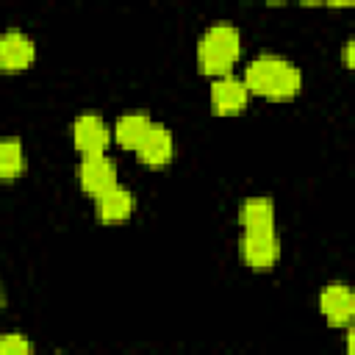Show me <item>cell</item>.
<instances>
[{
    "mask_svg": "<svg viewBox=\"0 0 355 355\" xmlns=\"http://www.w3.org/2000/svg\"><path fill=\"white\" fill-rule=\"evenodd\" d=\"M244 86L247 92L269 97V100H291L302 89V72L288 58L263 53L250 61L244 72Z\"/></svg>",
    "mask_w": 355,
    "mask_h": 355,
    "instance_id": "6da1fadb",
    "label": "cell"
},
{
    "mask_svg": "<svg viewBox=\"0 0 355 355\" xmlns=\"http://www.w3.org/2000/svg\"><path fill=\"white\" fill-rule=\"evenodd\" d=\"M239 53H241V36H239V28L230 22H214L200 36V44H197L200 69L216 78L230 72V67L239 61Z\"/></svg>",
    "mask_w": 355,
    "mask_h": 355,
    "instance_id": "7a4b0ae2",
    "label": "cell"
},
{
    "mask_svg": "<svg viewBox=\"0 0 355 355\" xmlns=\"http://www.w3.org/2000/svg\"><path fill=\"white\" fill-rule=\"evenodd\" d=\"M78 180H80V189L86 194L100 197L108 189L119 186L116 183V164L105 155H83V161L78 164Z\"/></svg>",
    "mask_w": 355,
    "mask_h": 355,
    "instance_id": "3957f363",
    "label": "cell"
},
{
    "mask_svg": "<svg viewBox=\"0 0 355 355\" xmlns=\"http://www.w3.org/2000/svg\"><path fill=\"white\" fill-rule=\"evenodd\" d=\"M241 258L252 269H272L280 258V241L275 230H244L241 236Z\"/></svg>",
    "mask_w": 355,
    "mask_h": 355,
    "instance_id": "277c9868",
    "label": "cell"
},
{
    "mask_svg": "<svg viewBox=\"0 0 355 355\" xmlns=\"http://www.w3.org/2000/svg\"><path fill=\"white\" fill-rule=\"evenodd\" d=\"M319 308L333 327H347L355 316V294L347 283H330L319 294Z\"/></svg>",
    "mask_w": 355,
    "mask_h": 355,
    "instance_id": "5b68a950",
    "label": "cell"
},
{
    "mask_svg": "<svg viewBox=\"0 0 355 355\" xmlns=\"http://www.w3.org/2000/svg\"><path fill=\"white\" fill-rule=\"evenodd\" d=\"M72 139H75V147L83 153V155H103L108 141H111V130L108 125L103 122V116L97 114H80L72 125Z\"/></svg>",
    "mask_w": 355,
    "mask_h": 355,
    "instance_id": "8992f818",
    "label": "cell"
},
{
    "mask_svg": "<svg viewBox=\"0 0 355 355\" xmlns=\"http://www.w3.org/2000/svg\"><path fill=\"white\" fill-rule=\"evenodd\" d=\"M36 58V44L28 33L8 28L6 33H0V67L6 72H17L31 67V61Z\"/></svg>",
    "mask_w": 355,
    "mask_h": 355,
    "instance_id": "52a82bcc",
    "label": "cell"
},
{
    "mask_svg": "<svg viewBox=\"0 0 355 355\" xmlns=\"http://www.w3.org/2000/svg\"><path fill=\"white\" fill-rule=\"evenodd\" d=\"M247 97H250V92H247L244 80H239L233 75H222L211 86V108H214V114H225V116L227 114H239L247 105Z\"/></svg>",
    "mask_w": 355,
    "mask_h": 355,
    "instance_id": "ba28073f",
    "label": "cell"
},
{
    "mask_svg": "<svg viewBox=\"0 0 355 355\" xmlns=\"http://www.w3.org/2000/svg\"><path fill=\"white\" fill-rule=\"evenodd\" d=\"M172 150H175L172 133H169L164 125L153 122V128L147 130V136H144L141 144L136 147V155H139V161L147 164V166H164V164H169Z\"/></svg>",
    "mask_w": 355,
    "mask_h": 355,
    "instance_id": "9c48e42d",
    "label": "cell"
},
{
    "mask_svg": "<svg viewBox=\"0 0 355 355\" xmlns=\"http://www.w3.org/2000/svg\"><path fill=\"white\" fill-rule=\"evenodd\" d=\"M94 208H97V216H100L103 222H122V219H128V216L133 214L136 200H133V194H130L128 189L114 186V189H108L105 194L94 197Z\"/></svg>",
    "mask_w": 355,
    "mask_h": 355,
    "instance_id": "30bf717a",
    "label": "cell"
},
{
    "mask_svg": "<svg viewBox=\"0 0 355 355\" xmlns=\"http://www.w3.org/2000/svg\"><path fill=\"white\" fill-rule=\"evenodd\" d=\"M244 230H275V202L269 197H250L239 208Z\"/></svg>",
    "mask_w": 355,
    "mask_h": 355,
    "instance_id": "8fae6325",
    "label": "cell"
},
{
    "mask_svg": "<svg viewBox=\"0 0 355 355\" xmlns=\"http://www.w3.org/2000/svg\"><path fill=\"white\" fill-rule=\"evenodd\" d=\"M150 128H153V119L147 114H122L114 125V139H116L119 147L136 150Z\"/></svg>",
    "mask_w": 355,
    "mask_h": 355,
    "instance_id": "7c38bea8",
    "label": "cell"
},
{
    "mask_svg": "<svg viewBox=\"0 0 355 355\" xmlns=\"http://www.w3.org/2000/svg\"><path fill=\"white\" fill-rule=\"evenodd\" d=\"M25 169V153L19 139H0V178L11 180Z\"/></svg>",
    "mask_w": 355,
    "mask_h": 355,
    "instance_id": "4fadbf2b",
    "label": "cell"
},
{
    "mask_svg": "<svg viewBox=\"0 0 355 355\" xmlns=\"http://www.w3.org/2000/svg\"><path fill=\"white\" fill-rule=\"evenodd\" d=\"M0 355H33V347L22 333H6L0 336Z\"/></svg>",
    "mask_w": 355,
    "mask_h": 355,
    "instance_id": "5bb4252c",
    "label": "cell"
},
{
    "mask_svg": "<svg viewBox=\"0 0 355 355\" xmlns=\"http://www.w3.org/2000/svg\"><path fill=\"white\" fill-rule=\"evenodd\" d=\"M352 44H355V42H347V44H344V67H347V69H352Z\"/></svg>",
    "mask_w": 355,
    "mask_h": 355,
    "instance_id": "9a60e30c",
    "label": "cell"
},
{
    "mask_svg": "<svg viewBox=\"0 0 355 355\" xmlns=\"http://www.w3.org/2000/svg\"><path fill=\"white\" fill-rule=\"evenodd\" d=\"M352 333H355V330L347 333V355H352Z\"/></svg>",
    "mask_w": 355,
    "mask_h": 355,
    "instance_id": "2e32d148",
    "label": "cell"
},
{
    "mask_svg": "<svg viewBox=\"0 0 355 355\" xmlns=\"http://www.w3.org/2000/svg\"><path fill=\"white\" fill-rule=\"evenodd\" d=\"M3 300H6V294H3V283H0V305H3Z\"/></svg>",
    "mask_w": 355,
    "mask_h": 355,
    "instance_id": "e0dca14e",
    "label": "cell"
}]
</instances>
